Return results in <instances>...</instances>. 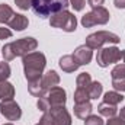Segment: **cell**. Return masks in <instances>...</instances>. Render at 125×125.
Listing matches in <instances>:
<instances>
[{"label": "cell", "instance_id": "obj_6", "mask_svg": "<svg viewBox=\"0 0 125 125\" xmlns=\"http://www.w3.org/2000/svg\"><path fill=\"white\" fill-rule=\"evenodd\" d=\"M121 38L109 31H97L86 38V45L92 50H100L105 44H118Z\"/></svg>", "mask_w": 125, "mask_h": 125}, {"label": "cell", "instance_id": "obj_11", "mask_svg": "<svg viewBox=\"0 0 125 125\" xmlns=\"http://www.w3.org/2000/svg\"><path fill=\"white\" fill-rule=\"evenodd\" d=\"M71 55L74 57V60L77 61L79 65H87L89 62L92 61V58H93V50L89 48V47L84 44V45L77 47Z\"/></svg>", "mask_w": 125, "mask_h": 125}, {"label": "cell", "instance_id": "obj_17", "mask_svg": "<svg viewBox=\"0 0 125 125\" xmlns=\"http://www.w3.org/2000/svg\"><path fill=\"white\" fill-rule=\"evenodd\" d=\"M15 96V87L12 83L6 82H0V99L6 100V99H13Z\"/></svg>", "mask_w": 125, "mask_h": 125}, {"label": "cell", "instance_id": "obj_18", "mask_svg": "<svg viewBox=\"0 0 125 125\" xmlns=\"http://www.w3.org/2000/svg\"><path fill=\"white\" fill-rule=\"evenodd\" d=\"M97 112H99L102 116L112 118V116H116L118 108H116L115 105H109V103H105V102H102V103L97 106Z\"/></svg>", "mask_w": 125, "mask_h": 125}, {"label": "cell", "instance_id": "obj_13", "mask_svg": "<svg viewBox=\"0 0 125 125\" xmlns=\"http://www.w3.org/2000/svg\"><path fill=\"white\" fill-rule=\"evenodd\" d=\"M41 82H42V86L45 87V90L48 92L50 89H52V87H57V86H58V83H60V76L57 74V71L50 70V71H47L45 74H42Z\"/></svg>", "mask_w": 125, "mask_h": 125}, {"label": "cell", "instance_id": "obj_33", "mask_svg": "<svg viewBox=\"0 0 125 125\" xmlns=\"http://www.w3.org/2000/svg\"><path fill=\"white\" fill-rule=\"evenodd\" d=\"M103 1H105V0H87V3H89V6H90L92 9L102 6V4H103Z\"/></svg>", "mask_w": 125, "mask_h": 125}, {"label": "cell", "instance_id": "obj_24", "mask_svg": "<svg viewBox=\"0 0 125 125\" xmlns=\"http://www.w3.org/2000/svg\"><path fill=\"white\" fill-rule=\"evenodd\" d=\"M10 65L7 64V61H3L0 62V82H6L9 77H10Z\"/></svg>", "mask_w": 125, "mask_h": 125}, {"label": "cell", "instance_id": "obj_23", "mask_svg": "<svg viewBox=\"0 0 125 125\" xmlns=\"http://www.w3.org/2000/svg\"><path fill=\"white\" fill-rule=\"evenodd\" d=\"M90 96L87 89H82V87H77L76 92H74V102L76 103H83V102H89Z\"/></svg>", "mask_w": 125, "mask_h": 125}, {"label": "cell", "instance_id": "obj_16", "mask_svg": "<svg viewBox=\"0 0 125 125\" xmlns=\"http://www.w3.org/2000/svg\"><path fill=\"white\" fill-rule=\"evenodd\" d=\"M28 90H29V93L32 96H35V97H42L44 94L47 93V90H45V87L42 86V82H41V79L39 80H33V82H28Z\"/></svg>", "mask_w": 125, "mask_h": 125}, {"label": "cell", "instance_id": "obj_2", "mask_svg": "<svg viewBox=\"0 0 125 125\" xmlns=\"http://www.w3.org/2000/svg\"><path fill=\"white\" fill-rule=\"evenodd\" d=\"M22 64H23L25 79L28 82H33V80H39L42 77L44 68L47 65V58L42 52L32 51L22 57Z\"/></svg>", "mask_w": 125, "mask_h": 125}, {"label": "cell", "instance_id": "obj_21", "mask_svg": "<svg viewBox=\"0 0 125 125\" xmlns=\"http://www.w3.org/2000/svg\"><path fill=\"white\" fill-rule=\"evenodd\" d=\"M87 92H89L90 99H97V97H100V94L103 92V86L100 82H92L90 86L87 87Z\"/></svg>", "mask_w": 125, "mask_h": 125}, {"label": "cell", "instance_id": "obj_22", "mask_svg": "<svg viewBox=\"0 0 125 125\" xmlns=\"http://www.w3.org/2000/svg\"><path fill=\"white\" fill-rule=\"evenodd\" d=\"M92 83V77L89 73H80L76 79V84L77 87H82V89H87Z\"/></svg>", "mask_w": 125, "mask_h": 125}, {"label": "cell", "instance_id": "obj_12", "mask_svg": "<svg viewBox=\"0 0 125 125\" xmlns=\"http://www.w3.org/2000/svg\"><path fill=\"white\" fill-rule=\"evenodd\" d=\"M7 25H9V28H12L13 31H25L26 28H28V25H29V21H28V18L26 16H23V15H21V13H15L12 18H10V21L7 22Z\"/></svg>", "mask_w": 125, "mask_h": 125}, {"label": "cell", "instance_id": "obj_37", "mask_svg": "<svg viewBox=\"0 0 125 125\" xmlns=\"http://www.w3.org/2000/svg\"><path fill=\"white\" fill-rule=\"evenodd\" d=\"M36 125H42V124H41V122H38V124H36Z\"/></svg>", "mask_w": 125, "mask_h": 125}, {"label": "cell", "instance_id": "obj_30", "mask_svg": "<svg viewBox=\"0 0 125 125\" xmlns=\"http://www.w3.org/2000/svg\"><path fill=\"white\" fill-rule=\"evenodd\" d=\"M16 6L21 9V10H28L31 9V0H15Z\"/></svg>", "mask_w": 125, "mask_h": 125}, {"label": "cell", "instance_id": "obj_5", "mask_svg": "<svg viewBox=\"0 0 125 125\" xmlns=\"http://www.w3.org/2000/svg\"><path fill=\"white\" fill-rule=\"evenodd\" d=\"M111 19V13L106 7L99 6L94 7L90 12H87L83 18H82V25L84 28H93L96 25H106Z\"/></svg>", "mask_w": 125, "mask_h": 125}, {"label": "cell", "instance_id": "obj_29", "mask_svg": "<svg viewBox=\"0 0 125 125\" xmlns=\"http://www.w3.org/2000/svg\"><path fill=\"white\" fill-rule=\"evenodd\" d=\"M36 106H38V109H39V111H42V112H47V111L50 109V105H48V100H47V97H45V96H42V97H39V99H38Z\"/></svg>", "mask_w": 125, "mask_h": 125}, {"label": "cell", "instance_id": "obj_28", "mask_svg": "<svg viewBox=\"0 0 125 125\" xmlns=\"http://www.w3.org/2000/svg\"><path fill=\"white\" fill-rule=\"evenodd\" d=\"M68 1H70V6H71L76 12L83 10L84 6H86V0H68Z\"/></svg>", "mask_w": 125, "mask_h": 125}, {"label": "cell", "instance_id": "obj_9", "mask_svg": "<svg viewBox=\"0 0 125 125\" xmlns=\"http://www.w3.org/2000/svg\"><path fill=\"white\" fill-rule=\"evenodd\" d=\"M48 100V105L50 108H55V106H65V102H67V93L62 87H52L50 89L47 93L44 94Z\"/></svg>", "mask_w": 125, "mask_h": 125}, {"label": "cell", "instance_id": "obj_7", "mask_svg": "<svg viewBox=\"0 0 125 125\" xmlns=\"http://www.w3.org/2000/svg\"><path fill=\"white\" fill-rule=\"evenodd\" d=\"M122 58V52L119 48L116 47H105V48H100L97 50V55H96V62L99 67L105 68L111 64H115V62L121 61Z\"/></svg>", "mask_w": 125, "mask_h": 125}, {"label": "cell", "instance_id": "obj_14", "mask_svg": "<svg viewBox=\"0 0 125 125\" xmlns=\"http://www.w3.org/2000/svg\"><path fill=\"white\" fill-rule=\"evenodd\" d=\"M58 65H60V68H61L62 71H65V73H74L80 67L77 64V61L74 60L73 55H62L61 58H60V61H58Z\"/></svg>", "mask_w": 125, "mask_h": 125}, {"label": "cell", "instance_id": "obj_8", "mask_svg": "<svg viewBox=\"0 0 125 125\" xmlns=\"http://www.w3.org/2000/svg\"><path fill=\"white\" fill-rule=\"evenodd\" d=\"M0 114L7 121H19L22 116V109L13 99H6L0 102Z\"/></svg>", "mask_w": 125, "mask_h": 125}, {"label": "cell", "instance_id": "obj_19", "mask_svg": "<svg viewBox=\"0 0 125 125\" xmlns=\"http://www.w3.org/2000/svg\"><path fill=\"white\" fill-rule=\"evenodd\" d=\"M124 100V96L121 92H116V90H112V92H106L103 94V102L105 103H109V105H118Z\"/></svg>", "mask_w": 125, "mask_h": 125}, {"label": "cell", "instance_id": "obj_27", "mask_svg": "<svg viewBox=\"0 0 125 125\" xmlns=\"http://www.w3.org/2000/svg\"><path fill=\"white\" fill-rule=\"evenodd\" d=\"M112 87L116 92H125V77L124 79H114L112 80Z\"/></svg>", "mask_w": 125, "mask_h": 125}, {"label": "cell", "instance_id": "obj_15", "mask_svg": "<svg viewBox=\"0 0 125 125\" xmlns=\"http://www.w3.org/2000/svg\"><path fill=\"white\" fill-rule=\"evenodd\" d=\"M93 106L90 102H83V103H76L74 105V115L80 119H86L89 115H92Z\"/></svg>", "mask_w": 125, "mask_h": 125}, {"label": "cell", "instance_id": "obj_34", "mask_svg": "<svg viewBox=\"0 0 125 125\" xmlns=\"http://www.w3.org/2000/svg\"><path fill=\"white\" fill-rule=\"evenodd\" d=\"M114 4L116 9H125V0H114Z\"/></svg>", "mask_w": 125, "mask_h": 125}, {"label": "cell", "instance_id": "obj_32", "mask_svg": "<svg viewBox=\"0 0 125 125\" xmlns=\"http://www.w3.org/2000/svg\"><path fill=\"white\" fill-rule=\"evenodd\" d=\"M10 36H12V31H10L9 28L0 26V41H1V39H7V38H10Z\"/></svg>", "mask_w": 125, "mask_h": 125}, {"label": "cell", "instance_id": "obj_25", "mask_svg": "<svg viewBox=\"0 0 125 125\" xmlns=\"http://www.w3.org/2000/svg\"><path fill=\"white\" fill-rule=\"evenodd\" d=\"M111 76H112V80L114 79H124L125 77V62L124 64H116L112 68Z\"/></svg>", "mask_w": 125, "mask_h": 125}, {"label": "cell", "instance_id": "obj_26", "mask_svg": "<svg viewBox=\"0 0 125 125\" xmlns=\"http://www.w3.org/2000/svg\"><path fill=\"white\" fill-rule=\"evenodd\" d=\"M84 125H103V119L97 115H89L84 119Z\"/></svg>", "mask_w": 125, "mask_h": 125}, {"label": "cell", "instance_id": "obj_38", "mask_svg": "<svg viewBox=\"0 0 125 125\" xmlns=\"http://www.w3.org/2000/svg\"><path fill=\"white\" fill-rule=\"evenodd\" d=\"M4 125H13V124H4Z\"/></svg>", "mask_w": 125, "mask_h": 125}, {"label": "cell", "instance_id": "obj_31", "mask_svg": "<svg viewBox=\"0 0 125 125\" xmlns=\"http://www.w3.org/2000/svg\"><path fill=\"white\" fill-rule=\"evenodd\" d=\"M106 125H125V122L119 116H112V118H108Z\"/></svg>", "mask_w": 125, "mask_h": 125}, {"label": "cell", "instance_id": "obj_1", "mask_svg": "<svg viewBox=\"0 0 125 125\" xmlns=\"http://www.w3.org/2000/svg\"><path fill=\"white\" fill-rule=\"evenodd\" d=\"M38 47V41L32 36H25L21 39H16L13 42H9L6 45H3L1 48V55L4 61H12L16 57H23L26 54H29L32 51H35Z\"/></svg>", "mask_w": 125, "mask_h": 125}, {"label": "cell", "instance_id": "obj_10", "mask_svg": "<svg viewBox=\"0 0 125 125\" xmlns=\"http://www.w3.org/2000/svg\"><path fill=\"white\" fill-rule=\"evenodd\" d=\"M47 112L52 118V125H71V115L68 114L65 106L50 108Z\"/></svg>", "mask_w": 125, "mask_h": 125}, {"label": "cell", "instance_id": "obj_4", "mask_svg": "<svg viewBox=\"0 0 125 125\" xmlns=\"http://www.w3.org/2000/svg\"><path fill=\"white\" fill-rule=\"evenodd\" d=\"M50 25L52 28L62 29L64 32H74L77 28V19L71 12L65 9L50 16Z\"/></svg>", "mask_w": 125, "mask_h": 125}, {"label": "cell", "instance_id": "obj_20", "mask_svg": "<svg viewBox=\"0 0 125 125\" xmlns=\"http://www.w3.org/2000/svg\"><path fill=\"white\" fill-rule=\"evenodd\" d=\"M13 15H15V12L9 4H6V3L0 4V23H7Z\"/></svg>", "mask_w": 125, "mask_h": 125}, {"label": "cell", "instance_id": "obj_35", "mask_svg": "<svg viewBox=\"0 0 125 125\" xmlns=\"http://www.w3.org/2000/svg\"><path fill=\"white\" fill-rule=\"evenodd\" d=\"M119 118L125 122V106L124 108H121V111H119Z\"/></svg>", "mask_w": 125, "mask_h": 125}, {"label": "cell", "instance_id": "obj_3", "mask_svg": "<svg viewBox=\"0 0 125 125\" xmlns=\"http://www.w3.org/2000/svg\"><path fill=\"white\" fill-rule=\"evenodd\" d=\"M70 6L68 0H31V7L39 18H48L54 13L65 10Z\"/></svg>", "mask_w": 125, "mask_h": 125}, {"label": "cell", "instance_id": "obj_36", "mask_svg": "<svg viewBox=\"0 0 125 125\" xmlns=\"http://www.w3.org/2000/svg\"><path fill=\"white\" fill-rule=\"evenodd\" d=\"M121 52H122V60H124V62H125V50L124 51H121Z\"/></svg>", "mask_w": 125, "mask_h": 125}]
</instances>
